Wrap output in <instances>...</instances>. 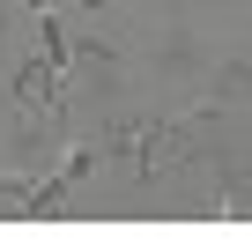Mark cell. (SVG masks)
<instances>
[{
    "instance_id": "1",
    "label": "cell",
    "mask_w": 252,
    "mask_h": 252,
    "mask_svg": "<svg viewBox=\"0 0 252 252\" xmlns=\"http://www.w3.org/2000/svg\"><path fill=\"white\" fill-rule=\"evenodd\" d=\"M89 163H96V149H67V163L60 171H37V178L0 171V193H8L23 215H60V200L74 193V178H89Z\"/></svg>"
}]
</instances>
